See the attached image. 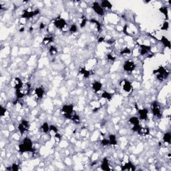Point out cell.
<instances>
[{
    "mask_svg": "<svg viewBox=\"0 0 171 171\" xmlns=\"http://www.w3.org/2000/svg\"><path fill=\"white\" fill-rule=\"evenodd\" d=\"M19 151L21 153L24 152H29L33 150V142L32 140L29 138L28 137L24 138L21 143L18 146Z\"/></svg>",
    "mask_w": 171,
    "mask_h": 171,
    "instance_id": "cell-1",
    "label": "cell"
},
{
    "mask_svg": "<svg viewBox=\"0 0 171 171\" xmlns=\"http://www.w3.org/2000/svg\"><path fill=\"white\" fill-rule=\"evenodd\" d=\"M153 74L159 81H164L169 76V72L163 66H161L158 69L153 71Z\"/></svg>",
    "mask_w": 171,
    "mask_h": 171,
    "instance_id": "cell-2",
    "label": "cell"
},
{
    "mask_svg": "<svg viewBox=\"0 0 171 171\" xmlns=\"http://www.w3.org/2000/svg\"><path fill=\"white\" fill-rule=\"evenodd\" d=\"M30 88H31L30 84H27V83L23 84V86L20 89L16 90L17 98L18 99H20V98H22L24 96H27L30 93Z\"/></svg>",
    "mask_w": 171,
    "mask_h": 171,
    "instance_id": "cell-3",
    "label": "cell"
},
{
    "mask_svg": "<svg viewBox=\"0 0 171 171\" xmlns=\"http://www.w3.org/2000/svg\"><path fill=\"white\" fill-rule=\"evenodd\" d=\"M62 112L66 118L71 120L74 112V106L72 104H66L62 106Z\"/></svg>",
    "mask_w": 171,
    "mask_h": 171,
    "instance_id": "cell-4",
    "label": "cell"
},
{
    "mask_svg": "<svg viewBox=\"0 0 171 171\" xmlns=\"http://www.w3.org/2000/svg\"><path fill=\"white\" fill-rule=\"evenodd\" d=\"M54 25L57 29L60 30H64L67 26V23L66 20L62 17H58L54 21Z\"/></svg>",
    "mask_w": 171,
    "mask_h": 171,
    "instance_id": "cell-5",
    "label": "cell"
},
{
    "mask_svg": "<svg viewBox=\"0 0 171 171\" xmlns=\"http://www.w3.org/2000/svg\"><path fill=\"white\" fill-rule=\"evenodd\" d=\"M39 12H40V10H39V9H36L33 11L25 10L24 12V14H23L22 15H21V18L28 20V19L32 18L33 17L38 15V14H39Z\"/></svg>",
    "mask_w": 171,
    "mask_h": 171,
    "instance_id": "cell-6",
    "label": "cell"
},
{
    "mask_svg": "<svg viewBox=\"0 0 171 171\" xmlns=\"http://www.w3.org/2000/svg\"><path fill=\"white\" fill-rule=\"evenodd\" d=\"M152 112L155 116L157 118L161 117L162 116V111H161V107L156 102H154L152 104Z\"/></svg>",
    "mask_w": 171,
    "mask_h": 171,
    "instance_id": "cell-7",
    "label": "cell"
},
{
    "mask_svg": "<svg viewBox=\"0 0 171 171\" xmlns=\"http://www.w3.org/2000/svg\"><path fill=\"white\" fill-rule=\"evenodd\" d=\"M136 68V64L134 62L131 61V60H127L124 63L123 69L125 72L128 73H131Z\"/></svg>",
    "mask_w": 171,
    "mask_h": 171,
    "instance_id": "cell-8",
    "label": "cell"
},
{
    "mask_svg": "<svg viewBox=\"0 0 171 171\" xmlns=\"http://www.w3.org/2000/svg\"><path fill=\"white\" fill-rule=\"evenodd\" d=\"M92 8L94 10V12L96 13L97 15H100V16H103L105 14V11L103 8L101 7L100 4L98 2H94L93 4H92Z\"/></svg>",
    "mask_w": 171,
    "mask_h": 171,
    "instance_id": "cell-9",
    "label": "cell"
},
{
    "mask_svg": "<svg viewBox=\"0 0 171 171\" xmlns=\"http://www.w3.org/2000/svg\"><path fill=\"white\" fill-rule=\"evenodd\" d=\"M30 128V123L26 120H23L18 125V130L21 134H24Z\"/></svg>",
    "mask_w": 171,
    "mask_h": 171,
    "instance_id": "cell-10",
    "label": "cell"
},
{
    "mask_svg": "<svg viewBox=\"0 0 171 171\" xmlns=\"http://www.w3.org/2000/svg\"><path fill=\"white\" fill-rule=\"evenodd\" d=\"M140 46V54L141 56H146L151 51V47L150 45H144V44H139Z\"/></svg>",
    "mask_w": 171,
    "mask_h": 171,
    "instance_id": "cell-11",
    "label": "cell"
},
{
    "mask_svg": "<svg viewBox=\"0 0 171 171\" xmlns=\"http://www.w3.org/2000/svg\"><path fill=\"white\" fill-rule=\"evenodd\" d=\"M138 114L139 115V119L142 120H146L148 119V115H149V110L146 108H142V109H138Z\"/></svg>",
    "mask_w": 171,
    "mask_h": 171,
    "instance_id": "cell-12",
    "label": "cell"
},
{
    "mask_svg": "<svg viewBox=\"0 0 171 171\" xmlns=\"http://www.w3.org/2000/svg\"><path fill=\"white\" fill-rule=\"evenodd\" d=\"M122 89L124 90V91L126 92H130L132 89V86L131 82L128 81V80H124L122 81Z\"/></svg>",
    "mask_w": 171,
    "mask_h": 171,
    "instance_id": "cell-13",
    "label": "cell"
},
{
    "mask_svg": "<svg viewBox=\"0 0 171 171\" xmlns=\"http://www.w3.org/2000/svg\"><path fill=\"white\" fill-rule=\"evenodd\" d=\"M44 89L42 87H38L36 88L34 90V93L36 94V97L38 98V99L42 98L44 95Z\"/></svg>",
    "mask_w": 171,
    "mask_h": 171,
    "instance_id": "cell-14",
    "label": "cell"
},
{
    "mask_svg": "<svg viewBox=\"0 0 171 171\" xmlns=\"http://www.w3.org/2000/svg\"><path fill=\"white\" fill-rule=\"evenodd\" d=\"M122 170H130V171H134L136 170L135 167L133 165V164L131 162H128L125 163V164L124 166L122 167Z\"/></svg>",
    "mask_w": 171,
    "mask_h": 171,
    "instance_id": "cell-15",
    "label": "cell"
},
{
    "mask_svg": "<svg viewBox=\"0 0 171 171\" xmlns=\"http://www.w3.org/2000/svg\"><path fill=\"white\" fill-rule=\"evenodd\" d=\"M138 133L139 135L142 136H145L149 135L150 133V130L148 127H140V129L138 130Z\"/></svg>",
    "mask_w": 171,
    "mask_h": 171,
    "instance_id": "cell-16",
    "label": "cell"
},
{
    "mask_svg": "<svg viewBox=\"0 0 171 171\" xmlns=\"http://www.w3.org/2000/svg\"><path fill=\"white\" fill-rule=\"evenodd\" d=\"M102 88V84L99 81H95L92 84V89L95 92H98L101 91Z\"/></svg>",
    "mask_w": 171,
    "mask_h": 171,
    "instance_id": "cell-17",
    "label": "cell"
},
{
    "mask_svg": "<svg viewBox=\"0 0 171 171\" xmlns=\"http://www.w3.org/2000/svg\"><path fill=\"white\" fill-rule=\"evenodd\" d=\"M101 168H102V170L105 171L110 170H111V168H110V167L109 166V162H108V161L106 158H104L103 161H102V164H101Z\"/></svg>",
    "mask_w": 171,
    "mask_h": 171,
    "instance_id": "cell-18",
    "label": "cell"
},
{
    "mask_svg": "<svg viewBox=\"0 0 171 171\" xmlns=\"http://www.w3.org/2000/svg\"><path fill=\"white\" fill-rule=\"evenodd\" d=\"M14 87L15 88V90H18L20 89V88L24 84V83L22 82V81L21 80V79L19 78H15L14 80Z\"/></svg>",
    "mask_w": 171,
    "mask_h": 171,
    "instance_id": "cell-19",
    "label": "cell"
},
{
    "mask_svg": "<svg viewBox=\"0 0 171 171\" xmlns=\"http://www.w3.org/2000/svg\"><path fill=\"white\" fill-rule=\"evenodd\" d=\"M108 142H109V145L112 146H116L117 144V139H116V137L114 134H110L108 136Z\"/></svg>",
    "mask_w": 171,
    "mask_h": 171,
    "instance_id": "cell-20",
    "label": "cell"
},
{
    "mask_svg": "<svg viewBox=\"0 0 171 171\" xmlns=\"http://www.w3.org/2000/svg\"><path fill=\"white\" fill-rule=\"evenodd\" d=\"M100 5L104 9H110L112 8V5L109 1H107V0H104V1H102V2H100Z\"/></svg>",
    "mask_w": 171,
    "mask_h": 171,
    "instance_id": "cell-21",
    "label": "cell"
},
{
    "mask_svg": "<svg viewBox=\"0 0 171 171\" xmlns=\"http://www.w3.org/2000/svg\"><path fill=\"white\" fill-rule=\"evenodd\" d=\"M160 41H161V43L163 44L164 46L166 47V48H169V49L170 48V40L167 38V37H165V36H162L161 39H160Z\"/></svg>",
    "mask_w": 171,
    "mask_h": 171,
    "instance_id": "cell-22",
    "label": "cell"
},
{
    "mask_svg": "<svg viewBox=\"0 0 171 171\" xmlns=\"http://www.w3.org/2000/svg\"><path fill=\"white\" fill-rule=\"evenodd\" d=\"M129 122L133 126H139L140 125V119L136 116H132L130 118Z\"/></svg>",
    "mask_w": 171,
    "mask_h": 171,
    "instance_id": "cell-23",
    "label": "cell"
},
{
    "mask_svg": "<svg viewBox=\"0 0 171 171\" xmlns=\"http://www.w3.org/2000/svg\"><path fill=\"white\" fill-rule=\"evenodd\" d=\"M53 42V37L51 36H47L44 37L43 40H42V44L44 45H47L49 44H50L51 42Z\"/></svg>",
    "mask_w": 171,
    "mask_h": 171,
    "instance_id": "cell-24",
    "label": "cell"
},
{
    "mask_svg": "<svg viewBox=\"0 0 171 171\" xmlns=\"http://www.w3.org/2000/svg\"><path fill=\"white\" fill-rule=\"evenodd\" d=\"M80 74H81L84 78H88L90 76V72L84 68H80Z\"/></svg>",
    "mask_w": 171,
    "mask_h": 171,
    "instance_id": "cell-25",
    "label": "cell"
},
{
    "mask_svg": "<svg viewBox=\"0 0 171 171\" xmlns=\"http://www.w3.org/2000/svg\"><path fill=\"white\" fill-rule=\"evenodd\" d=\"M163 141L167 144H170L171 142V134L170 132H167L163 136Z\"/></svg>",
    "mask_w": 171,
    "mask_h": 171,
    "instance_id": "cell-26",
    "label": "cell"
},
{
    "mask_svg": "<svg viewBox=\"0 0 171 171\" xmlns=\"http://www.w3.org/2000/svg\"><path fill=\"white\" fill-rule=\"evenodd\" d=\"M102 98H104V99H106L108 100H110L112 98V96L110 92L107 91H104L102 93V95H101Z\"/></svg>",
    "mask_w": 171,
    "mask_h": 171,
    "instance_id": "cell-27",
    "label": "cell"
},
{
    "mask_svg": "<svg viewBox=\"0 0 171 171\" xmlns=\"http://www.w3.org/2000/svg\"><path fill=\"white\" fill-rule=\"evenodd\" d=\"M41 129L44 133H48L50 131V125L48 124V122H44L41 126Z\"/></svg>",
    "mask_w": 171,
    "mask_h": 171,
    "instance_id": "cell-28",
    "label": "cell"
},
{
    "mask_svg": "<svg viewBox=\"0 0 171 171\" xmlns=\"http://www.w3.org/2000/svg\"><path fill=\"white\" fill-rule=\"evenodd\" d=\"M159 11L161 12V13H162V14H163L164 15V16L166 17L167 19H168V8H167V7H166V6H162V7H161V8H160Z\"/></svg>",
    "mask_w": 171,
    "mask_h": 171,
    "instance_id": "cell-29",
    "label": "cell"
},
{
    "mask_svg": "<svg viewBox=\"0 0 171 171\" xmlns=\"http://www.w3.org/2000/svg\"><path fill=\"white\" fill-rule=\"evenodd\" d=\"M48 51H49V53L51 56H56L58 54V49L56 48V47L54 46V45L50 46Z\"/></svg>",
    "mask_w": 171,
    "mask_h": 171,
    "instance_id": "cell-30",
    "label": "cell"
},
{
    "mask_svg": "<svg viewBox=\"0 0 171 171\" xmlns=\"http://www.w3.org/2000/svg\"><path fill=\"white\" fill-rule=\"evenodd\" d=\"M71 120L74 122H75L76 124H79L80 122V116H79L78 114H74V115L72 116V119H71Z\"/></svg>",
    "mask_w": 171,
    "mask_h": 171,
    "instance_id": "cell-31",
    "label": "cell"
},
{
    "mask_svg": "<svg viewBox=\"0 0 171 171\" xmlns=\"http://www.w3.org/2000/svg\"><path fill=\"white\" fill-rule=\"evenodd\" d=\"M90 23L95 24L96 27H97V30H98V31H100L101 25H100V24L99 23V21H97V20H94V19H92V20H90Z\"/></svg>",
    "mask_w": 171,
    "mask_h": 171,
    "instance_id": "cell-32",
    "label": "cell"
},
{
    "mask_svg": "<svg viewBox=\"0 0 171 171\" xmlns=\"http://www.w3.org/2000/svg\"><path fill=\"white\" fill-rule=\"evenodd\" d=\"M69 31L72 33H75L78 32V27L76 24H72V26L70 27Z\"/></svg>",
    "mask_w": 171,
    "mask_h": 171,
    "instance_id": "cell-33",
    "label": "cell"
},
{
    "mask_svg": "<svg viewBox=\"0 0 171 171\" xmlns=\"http://www.w3.org/2000/svg\"><path fill=\"white\" fill-rule=\"evenodd\" d=\"M131 54V50H130L129 48H124V50H122L121 51V52H120V54L121 55H129V54Z\"/></svg>",
    "mask_w": 171,
    "mask_h": 171,
    "instance_id": "cell-34",
    "label": "cell"
},
{
    "mask_svg": "<svg viewBox=\"0 0 171 171\" xmlns=\"http://www.w3.org/2000/svg\"><path fill=\"white\" fill-rule=\"evenodd\" d=\"M168 28H169V23H168V21H164L162 24V27H161V30L167 31Z\"/></svg>",
    "mask_w": 171,
    "mask_h": 171,
    "instance_id": "cell-35",
    "label": "cell"
},
{
    "mask_svg": "<svg viewBox=\"0 0 171 171\" xmlns=\"http://www.w3.org/2000/svg\"><path fill=\"white\" fill-rule=\"evenodd\" d=\"M50 131H52V132H54V133L56 134L58 133V129L57 128L56 126L54 125H50Z\"/></svg>",
    "mask_w": 171,
    "mask_h": 171,
    "instance_id": "cell-36",
    "label": "cell"
},
{
    "mask_svg": "<svg viewBox=\"0 0 171 171\" xmlns=\"http://www.w3.org/2000/svg\"><path fill=\"white\" fill-rule=\"evenodd\" d=\"M86 22H87V19L86 18H83L82 21L80 22V27L83 28V27H85L86 25Z\"/></svg>",
    "mask_w": 171,
    "mask_h": 171,
    "instance_id": "cell-37",
    "label": "cell"
},
{
    "mask_svg": "<svg viewBox=\"0 0 171 171\" xmlns=\"http://www.w3.org/2000/svg\"><path fill=\"white\" fill-rule=\"evenodd\" d=\"M101 144H102L103 146H106L109 145L108 139H106V138H104V139H102V141H101Z\"/></svg>",
    "mask_w": 171,
    "mask_h": 171,
    "instance_id": "cell-38",
    "label": "cell"
},
{
    "mask_svg": "<svg viewBox=\"0 0 171 171\" xmlns=\"http://www.w3.org/2000/svg\"><path fill=\"white\" fill-rule=\"evenodd\" d=\"M19 169H20V168H19V166H18L17 164H13L12 166V167H11V170H14V171H17V170H18Z\"/></svg>",
    "mask_w": 171,
    "mask_h": 171,
    "instance_id": "cell-39",
    "label": "cell"
},
{
    "mask_svg": "<svg viewBox=\"0 0 171 171\" xmlns=\"http://www.w3.org/2000/svg\"><path fill=\"white\" fill-rule=\"evenodd\" d=\"M107 59H108V60H109V61H114V60H116V58L112 56V54H108V56H107Z\"/></svg>",
    "mask_w": 171,
    "mask_h": 171,
    "instance_id": "cell-40",
    "label": "cell"
},
{
    "mask_svg": "<svg viewBox=\"0 0 171 171\" xmlns=\"http://www.w3.org/2000/svg\"><path fill=\"white\" fill-rule=\"evenodd\" d=\"M5 112H6V108L3 106L1 107V116H2V117H3V116L5 115Z\"/></svg>",
    "mask_w": 171,
    "mask_h": 171,
    "instance_id": "cell-41",
    "label": "cell"
},
{
    "mask_svg": "<svg viewBox=\"0 0 171 171\" xmlns=\"http://www.w3.org/2000/svg\"><path fill=\"white\" fill-rule=\"evenodd\" d=\"M45 27V24H44V23H43V22L40 23V24H39V30H44Z\"/></svg>",
    "mask_w": 171,
    "mask_h": 171,
    "instance_id": "cell-42",
    "label": "cell"
},
{
    "mask_svg": "<svg viewBox=\"0 0 171 171\" xmlns=\"http://www.w3.org/2000/svg\"><path fill=\"white\" fill-rule=\"evenodd\" d=\"M104 40V37H100V38H99V39H98V42L101 43V42H103Z\"/></svg>",
    "mask_w": 171,
    "mask_h": 171,
    "instance_id": "cell-43",
    "label": "cell"
},
{
    "mask_svg": "<svg viewBox=\"0 0 171 171\" xmlns=\"http://www.w3.org/2000/svg\"><path fill=\"white\" fill-rule=\"evenodd\" d=\"M110 42V41H108V43H109ZM111 42H113V40H112V39H111ZM110 44H112V43H110Z\"/></svg>",
    "mask_w": 171,
    "mask_h": 171,
    "instance_id": "cell-44",
    "label": "cell"
}]
</instances>
